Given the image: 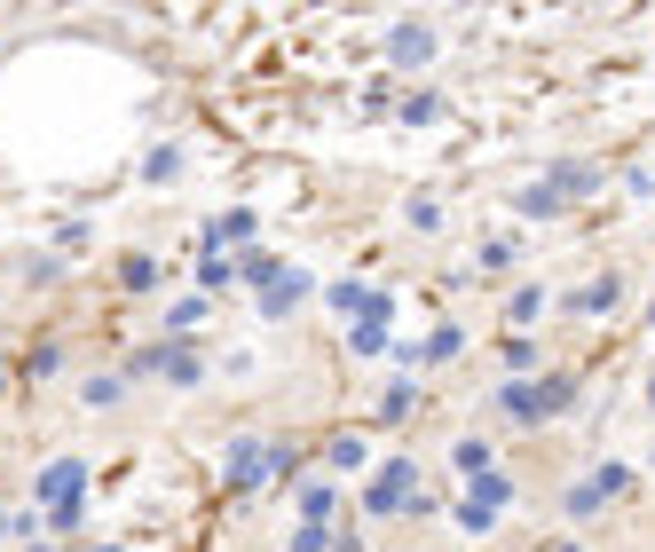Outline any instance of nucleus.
Wrapping results in <instances>:
<instances>
[{
    "label": "nucleus",
    "mask_w": 655,
    "mask_h": 552,
    "mask_svg": "<svg viewBox=\"0 0 655 552\" xmlns=\"http://www.w3.org/2000/svg\"><path fill=\"white\" fill-rule=\"evenodd\" d=\"M577 403V379H561V371H553V379H506L498 387V410L513 418V427H545V418H561Z\"/></svg>",
    "instance_id": "obj_1"
},
{
    "label": "nucleus",
    "mask_w": 655,
    "mask_h": 552,
    "mask_svg": "<svg viewBox=\"0 0 655 552\" xmlns=\"http://www.w3.org/2000/svg\"><path fill=\"white\" fill-rule=\"evenodd\" d=\"M403 505H419V466H411V458L379 466L372 490H364V513H372V522H387V513H403Z\"/></svg>",
    "instance_id": "obj_2"
},
{
    "label": "nucleus",
    "mask_w": 655,
    "mask_h": 552,
    "mask_svg": "<svg viewBox=\"0 0 655 552\" xmlns=\"http://www.w3.org/2000/svg\"><path fill=\"white\" fill-rule=\"evenodd\" d=\"M80 490H87V466L80 458H56L40 474V498L56 505V529H80Z\"/></svg>",
    "instance_id": "obj_3"
},
{
    "label": "nucleus",
    "mask_w": 655,
    "mask_h": 552,
    "mask_svg": "<svg viewBox=\"0 0 655 552\" xmlns=\"http://www.w3.org/2000/svg\"><path fill=\"white\" fill-rule=\"evenodd\" d=\"M324 300H332L340 316H355V323H364V316H387V323H396V292H372V284H332Z\"/></svg>",
    "instance_id": "obj_4"
},
{
    "label": "nucleus",
    "mask_w": 655,
    "mask_h": 552,
    "mask_svg": "<svg viewBox=\"0 0 655 552\" xmlns=\"http://www.w3.org/2000/svg\"><path fill=\"white\" fill-rule=\"evenodd\" d=\"M301 300H308V277L301 269H277L269 284H260V316H292Z\"/></svg>",
    "instance_id": "obj_5"
},
{
    "label": "nucleus",
    "mask_w": 655,
    "mask_h": 552,
    "mask_svg": "<svg viewBox=\"0 0 655 552\" xmlns=\"http://www.w3.org/2000/svg\"><path fill=\"white\" fill-rule=\"evenodd\" d=\"M616 300H624V277H608V269H601V277H593V284H584V292H569V300H561V308H569V316H608Z\"/></svg>",
    "instance_id": "obj_6"
},
{
    "label": "nucleus",
    "mask_w": 655,
    "mask_h": 552,
    "mask_svg": "<svg viewBox=\"0 0 655 552\" xmlns=\"http://www.w3.org/2000/svg\"><path fill=\"white\" fill-rule=\"evenodd\" d=\"M269 481V442H238L229 450V490H260Z\"/></svg>",
    "instance_id": "obj_7"
},
{
    "label": "nucleus",
    "mask_w": 655,
    "mask_h": 552,
    "mask_svg": "<svg viewBox=\"0 0 655 552\" xmlns=\"http://www.w3.org/2000/svg\"><path fill=\"white\" fill-rule=\"evenodd\" d=\"M435 56V32L427 24H396L387 32V63H427Z\"/></svg>",
    "instance_id": "obj_8"
},
{
    "label": "nucleus",
    "mask_w": 655,
    "mask_h": 552,
    "mask_svg": "<svg viewBox=\"0 0 655 552\" xmlns=\"http://www.w3.org/2000/svg\"><path fill=\"white\" fill-rule=\"evenodd\" d=\"M545 182L561 189V206H577V198H593V189H601V167H577V158H561V167H553Z\"/></svg>",
    "instance_id": "obj_9"
},
{
    "label": "nucleus",
    "mask_w": 655,
    "mask_h": 552,
    "mask_svg": "<svg viewBox=\"0 0 655 552\" xmlns=\"http://www.w3.org/2000/svg\"><path fill=\"white\" fill-rule=\"evenodd\" d=\"M253 230H260V221H253L245 206H229L214 230H206V253H221V245H253Z\"/></svg>",
    "instance_id": "obj_10"
},
{
    "label": "nucleus",
    "mask_w": 655,
    "mask_h": 552,
    "mask_svg": "<svg viewBox=\"0 0 655 552\" xmlns=\"http://www.w3.org/2000/svg\"><path fill=\"white\" fill-rule=\"evenodd\" d=\"M506 498H513V481H506L498 466H489V474H474V481H466V498H458V505H482V513H498Z\"/></svg>",
    "instance_id": "obj_11"
},
{
    "label": "nucleus",
    "mask_w": 655,
    "mask_h": 552,
    "mask_svg": "<svg viewBox=\"0 0 655 552\" xmlns=\"http://www.w3.org/2000/svg\"><path fill=\"white\" fill-rule=\"evenodd\" d=\"M458 347H466V332H458V323H435V332L419 340V364H450Z\"/></svg>",
    "instance_id": "obj_12"
},
{
    "label": "nucleus",
    "mask_w": 655,
    "mask_h": 552,
    "mask_svg": "<svg viewBox=\"0 0 655 552\" xmlns=\"http://www.w3.org/2000/svg\"><path fill=\"white\" fill-rule=\"evenodd\" d=\"M513 213H530V221H553V213H561V189H553V182H530V189L513 198Z\"/></svg>",
    "instance_id": "obj_13"
},
{
    "label": "nucleus",
    "mask_w": 655,
    "mask_h": 552,
    "mask_svg": "<svg viewBox=\"0 0 655 552\" xmlns=\"http://www.w3.org/2000/svg\"><path fill=\"white\" fill-rule=\"evenodd\" d=\"M332 505H340L332 481H308V490H301V522H332Z\"/></svg>",
    "instance_id": "obj_14"
},
{
    "label": "nucleus",
    "mask_w": 655,
    "mask_h": 552,
    "mask_svg": "<svg viewBox=\"0 0 655 552\" xmlns=\"http://www.w3.org/2000/svg\"><path fill=\"white\" fill-rule=\"evenodd\" d=\"M229 277H238L229 253H198V292H229Z\"/></svg>",
    "instance_id": "obj_15"
},
{
    "label": "nucleus",
    "mask_w": 655,
    "mask_h": 552,
    "mask_svg": "<svg viewBox=\"0 0 655 552\" xmlns=\"http://www.w3.org/2000/svg\"><path fill=\"white\" fill-rule=\"evenodd\" d=\"M450 466H458V474H489V442H482V434H466V442L450 450Z\"/></svg>",
    "instance_id": "obj_16"
},
{
    "label": "nucleus",
    "mask_w": 655,
    "mask_h": 552,
    "mask_svg": "<svg viewBox=\"0 0 655 552\" xmlns=\"http://www.w3.org/2000/svg\"><path fill=\"white\" fill-rule=\"evenodd\" d=\"M348 347H355V355H379V347H387V316H364V323L348 332Z\"/></svg>",
    "instance_id": "obj_17"
},
{
    "label": "nucleus",
    "mask_w": 655,
    "mask_h": 552,
    "mask_svg": "<svg viewBox=\"0 0 655 552\" xmlns=\"http://www.w3.org/2000/svg\"><path fill=\"white\" fill-rule=\"evenodd\" d=\"M411 410H419V387H411V379H396V387L379 395V418H411Z\"/></svg>",
    "instance_id": "obj_18"
},
{
    "label": "nucleus",
    "mask_w": 655,
    "mask_h": 552,
    "mask_svg": "<svg viewBox=\"0 0 655 552\" xmlns=\"http://www.w3.org/2000/svg\"><path fill=\"white\" fill-rule=\"evenodd\" d=\"M119 284H126V292H150V284H158V261H143V253H126V261H119Z\"/></svg>",
    "instance_id": "obj_19"
},
{
    "label": "nucleus",
    "mask_w": 655,
    "mask_h": 552,
    "mask_svg": "<svg viewBox=\"0 0 655 552\" xmlns=\"http://www.w3.org/2000/svg\"><path fill=\"white\" fill-rule=\"evenodd\" d=\"M292 552H348L332 529H324V522H301V537H292Z\"/></svg>",
    "instance_id": "obj_20"
},
{
    "label": "nucleus",
    "mask_w": 655,
    "mask_h": 552,
    "mask_svg": "<svg viewBox=\"0 0 655 552\" xmlns=\"http://www.w3.org/2000/svg\"><path fill=\"white\" fill-rule=\"evenodd\" d=\"M498 364H506L513 379H530V371H537V347H530V340H506V347H498Z\"/></svg>",
    "instance_id": "obj_21"
},
{
    "label": "nucleus",
    "mask_w": 655,
    "mask_h": 552,
    "mask_svg": "<svg viewBox=\"0 0 655 552\" xmlns=\"http://www.w3.org/2000/svg\"><path fill=\"white\" fill-rule=\"evenodd\" d=\"M506 316H513V323H537V316H545V292H537V284H521L513 300H506Z\"/></svg>",
    "instance_id": "obj_22"
},
{
    "label": "nucleus",
    "mask_w": 655,
    "mask_h": 552,
    "mask_svg": "<svg viewBox=\"0 0 655 552\" xmlns=\"http://www.w3.org/2000/svg\"><path fill=\"white\" fill-rule=\"evenodd\" d=\"M119 395H126V371H104V379H87V403H95V410H111Z\"/></svg>",
    "instance_id": "obj_23"
},
{
    "label": "nucleus",
    "mask_w": 655,
    "mask_h": 552,
    "mask_svg": "<svg viewBox=\"0 0 655 552\" xmlns=\"http://www.w3.org/2000/svg\"><path fill=\"white\" fill-rule=\"evenodd\" d=\"M601 505H608L601 481H577V490H569V513H577V522H584V513H601Z\"/></svg>",
    "instance_id": "obj_24"
},
{
    "label": "nucleus",
    "mask_w": 655,
    "mask_h": 552,
    "mask_svg": "<svg viewBox=\"0 0 655 552\" xmlns=\"http://www.w3.org/2000/svg\"><path fill=\"white\" fill-rule=\"evenodd\" d=\"M174 174H182V150L158 143V150H150V182H174Z\"/></svg>",
    "instance_id": "obj_25"
},
{
    "label": "nucleus",
    "mask_w": 655,
    "mask_h": 552,
    "mask_svg": "<svg viewBox=\"0 0 655 552\" xmlns=\"http://www.w3.org/2000/svg\"><path fill=\"white\" fill-rule=\"evenodd\" d=\"M332 466H340V474L364 466V434H340V442H332Z\"/></svg>",
    "instance_id": "obj_26"
},
{
    "label": "nucleus",
    "mask_w": 655,
    "mask_h": 552,
    "mask_svg": "<svg viewBox=\"0 0 655 552\" xmlns=\"http://www.w3.org/2000/svg\"><path fill=\"white\" fill-rule=\"evenodd\" d=\"M593 481H601V490H608V498H624V490H632V466H601Z\"/></svg>",
    "instance_id": "obj_27"
},
{
    "label": "nucleus",
    "mask_w": 655,
    "mask_h": 552,
    "mask_svg": "<svg viewBox=\"0 0 655 552\" xmlns=\"http://www.w3.org/2000/svg\"><path fill=\"white\" fill-rule=\"evenodd\" d=\"M9 529H16V522H9V513H0V537H9Z\"/></svg>",
    "instance_id": "obj_28"
},
{
    "label": "nucleus",
    "mask_w": 655,
    "mask_h": 552,
    "mask_svg": "<svg viewBox=\"0 0 655 552\" xmlns=\"http://www.w3.org/2000/svg\"><path fill=\"white\" fill-rule=\"evenodd\" d=\"M647 410H655V379H647Z\"/></svg>",
    "instance_id": "obj_29"
},
{
    "label": "nucleus",
    "mask_w": 655,
    "mask_h": 552,
    "mask_svg": "<svg viewBox=\"0 0 655 552\" xmlns=\"http://www.w3.org/2000/svg\"><path fill=\"white\" fill-rule=\"evenodd\" d=\"M24 552H48V544H24Z\"/></svg>",
    "instance_id": "obj_30"
},
{
    "label": "nucleus",
    "mask_w": 655,
    "mask_h": 552,
    "mask_svg": "<svg viewBox=\"0 0 655 552\" xmlns=\"http://www.w3.org/2000/svg\"><path fill=\"white\" fill-rule=\"evenodd\" d=\"M561 552H577V544H561Z\"/></svg>",
    "instance_id": "obj_31"
}]
</instances>
